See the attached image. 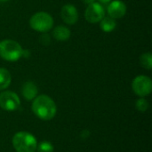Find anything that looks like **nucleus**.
Here are the masks:
<instances>
[{"instance_id": "16", "label": "nucleus", "mask_w": 152, "mask_h": 152, "mask_svg": "<svg viewBox=\"0 0 152 152\" xmlns=\"http://www.w3.org/2000/svg\"><path fill=\"white\" fill-rule=\"evenodd\" d=\"M135 108L137 110H139L141 112H145L149 109V102L146 99H144L143 97H141L140 99H138L136 101Z\"/></svg>"}, {"instance_id": "18", "label": "nucleus", "mask_w": 152, "mask_h": 152, "mask_svg": "<svg viewBox=\"0 0 152 152\" xmlns=\"http://www.w3.org/2000/svg\"><path fill=\"white\" fill-rule=\"evenodd\" d=\"M100 4H109L110 2H111L112 0H98Z\"/></svg>"}, {"instance_id": "14", "label": "nucleus", "mask_w": 152, "mask_h": 152, "mask_svg": "<svg viewBox=\"0 0 152 152\" xmlns=\"http://www.w3.org/2000/svg\"><path fill=\"white\" fill-rule=\"evenodd\" d=\"M141 66L146 69L151 70L152 69V54L151 53H144L140 56Z\"/></svg>"}, {"instance_id": "12", "label": "nucleus", "mask_w": 152, "mask_h": 152, "mask_svg": "<svg viewBox=\"0 0 152 152\" xmlns=\"http://www.w3.org/2000/svg\"><path fill=\"white\" fill-rule=\"evenodd\" d=\"M117 27V21L115 19L108 16V17H103L102 20L100 21V28L103 32L110 33L112 32Z\"/></svg>"}, {"instance_id": "7", "label": "nucleus", "mask_w": 152, "mask_h": 152, "mask_svg": "<svg viewBox=\"0 0 152 152\" xmlns=\"http://www.w3.org/2000/svg\"><path fill=\"white\" fill-rule=\"evenodd\" d=\"M103 17H105V9L102 4L94 2L87 5L85 12V18L89 23H98Z\"/></svg>"}, {"instance_id": "13", "label": "nucleus", "mask_w": 152, "mask_h": 152, "mask_svg": "<svg viewBox=\"0 0 152 152\" xmlns=\"http://www.w3.org/2000/svg\"><path fill=\"white\" fill-rule=\"evenodd\" d=\"M12 82V76L8 69L0 68V91L6 89Z\"/></svg>"}, {"instance_id": "6", "label": "nucleus", "mask_w": 152, "mask_h": 152, "mask_svg": "<svg viewBox=\"0 0 152 152\" xmlns=\"http://www.w3.org/2000/svg\"><path fill=\"white\" fill-rule=\"evenodd\" d=\"M20 106L19 96L12 91H3L0 94V107L6 111H14Z\"/></svg>"}, {"instance_id": "4", "label": "nucleus", "mask_w": 152, "mask_h": 152, "mask_svg": "<svg viewBox=\"0 0 152 152\" xmlns=\"http://www.w3.org/2000/svg\"><path fill=\"white\" fill-rule=\"evenodd\" d=\"M53 18L46 12H37L29 19V26L35 31L46 33L53 27Z\"/></svg>"}, {"instance_id": "20", "label": "nucleus", "mask_w": 152, "mask_h": 152, "mask_svg": "<svg viewBox=\"0 0 152 152\" xmlns=\"http://www.w3.org/2000/svg\"><path fill=\"white\" fill-rule=\"evenodd\" d=\"M1 2H7V1H9V0H0Z\"/></svg>"}, {"instance_id": "17", "label": "nucleus", "mask_w": 152, "mask_h": 152, "mask_svg": "<svg viewBox=\"0 0 152 152\" xmlns=\"http://www.w3.org/2000/svg\"><path fill=\"white\" fill-rule=\"evenodd\" d=\"M39 40H40V42H41L42 45H49V43H50V37H49L48 34L44 33V34L40 37V39H39Z\"/></svg>"}, {"instance_id": "5", "label": "nucleus", "mask_w": 152, "mask_h": 152, "mask_svg": "<svg viewBox=\"0 0 152 152\" xmlns=\"http://www.w3.org/2000/svg\"><path fill=\"white\" fill-rule=\"evenodd\" d=\"M132 89L134 93L140 97L148 96L152 91L151 78L145 75L135 77L132 82Z\"/></svg>"}, {"instance_id": "11", "label": "nucleus", "mask_w": 152, "mask_h": 152, "mask_svg": "<svg viewBox=\"0 0 152 152\" xmlns=\"http://www.w3.org/2000/svg\"><path fill=\"white\" fill-rule=\"evenodd\" d=\"M70 36H71V31L66 26L59 25L53 29V37L57 41L65 42L69 39Z\"/></svg>"}, {"instance_id": "3", "label": "nucleus", "mask_w": 152, "mask_h": 152, "mask_svg": "<svg viewBox=\"0 0 152 152\" xmlns=\"http://www.w3.org/2000/svg\"><path fill=\"white\" fill-rule=\"evenodd\" d=\"M12 146L16 152H35L37 142L35 136L28 132H18L12 140Z\"/></svg>"}, {"instance_id": "1", "label": "nucleus", "mask_w": 152, "mask_h": 152, "mask_svg": "<svg viewBox=\"0 0 152 152\" xmlns=\"http://www.w3.org/2000/svg\"><path fill=\"white\" fill-rule=\"evenodd\" d=\"M31 109L33 113L41 120L48 121L53 119L57 111L54 101L48 95L40 94L37 96L32 102Z\"/></svg>"}, {"instance_id": "15", "label": "nucleus", "mask_w": 152, "mask_h": 152, "mask_svg": "<svg viewBox=\"0 0 152 152\" xmlns=\"http://www.w3.org/2000/svg\"><path fill=\"white\" fill-rule=\"evenodd\" d=\"M37 151L38 152H53V146L51 142L44 141L37 144Z\"/></svg>"}, {"instance_id": "8", "label": "nucleus", "mask_w": 152, "mask_h": 152, "mask_svg": "<svg viewBox=\"0 0 152 152\" xmlns=\"http://www.w3.org/2000/svg\"><path fill=\"white\" fill-rule=\"evenodd\" d=\"M61 16L62 20L69 24V25H73L76 24L78 20V11L77 7L74 4H64L61 7Z\"/></svg>"}, {"instance_id": "2", "label": "nucleus", "mask_w": 152, "mask_h": 152, "mask_svg": "<svg viewBox=\"0 0 152 152\" xmlns=\"http://www.w3.org/2000/svg\"><path fill=\"white\" fill-rule=\"evenodd\" d=\"M23 54V48L15 40L4 39L0 41V57L6 61H17Z\"/></svg>"}, {"instance_id": "10", "label": "nucleus", "mask_w": 152, "mask_h": 152, "mask_svg": "<svg viewBox=\"0 0 152 152\" xmlns=\"http://www.w3.org/2000/svg\"><path fill=\"white\" fill-rule=\"evenodd\" d=\"M21 94H22V96L27 101H33L37 96L38 88H37V85L34 82L27 81L22 86Z\"/></svg>"}, {"instance_id": "9", "label": "nucleus", "mask_w": 152, "mask_h": 152, "mask_svg": "<svg viewBox=\"0 0 152 152\" xmlns=\"http://www.w3.org/2000/svg\"><path fill=\"white\" fill-rule=\"evenodd\" d=\"M107 12L110 17L113 19H120L126 13V5L121 0H112L107 7Z\"/></svg>"}, {"instance_id": "19", "label": "nucleus", "mask_w": 152, "mask_h": 152, "mask_svg": "<svg viewBox=\"0 0 152 152\" xmlns=\"http://www.w3.org/2000/svg\"><path fill=\"white\" fill-rule=\"evenodd\" d=\"M84 2H85V4H91L94 3L95 0H84Z\"/></svg>"}]
</instances>
